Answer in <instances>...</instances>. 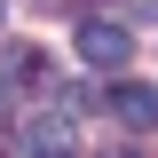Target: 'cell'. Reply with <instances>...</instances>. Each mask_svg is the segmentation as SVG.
<instances>
[{"instance_id": "cell-1", "label": "cell", "mask_w": 158, "mask_h": 158, "mask_svg": "<svg viewBox=\"0 0 158 158\" xmlns=\"http://www.w3.org/2000/svg\"><path fill=\"white\" fill-rule=\"evenodd\" d=\"M127 56H135V32H127V24H111V16H87V24H79V63L118 71Z\"/></svg>"}, {"instance_id": "cell-2", "label": "cell", "mask_w": 158, "mask_h": 158, "mask_svg": "<svg viewBox=\"0 0 158 158\" xmlns=\"http://www.w3.org/2000/svg\"><path fill=\"white\" fill-rule=\"evenodd\" d=\"M16 158H79V127L71 118H24L16 127Z\"/></svg>"}, {"instance_id": "cell-3", "label": "cell", "mask_w": 158, "mask_h": 158, "mask_svg": "<svg viewBox=\"0 0 158 158\" xmlns=\"http://www.w3.org/2000/svg\"><path fill=\"white\" fill-rule=\"evenodd\" d=\"M103 103H111V118H118V127H142V135L158 127V87H135V79H118V87H103Z\"/></svg>"}, {"instance_id": "cell-4", "label": "cell", "mask_w": 158, "mask_h": 158, "mask_svg": "<svg viewBox=\"0 0 158 158\" xmlns=\"http://www.w3.org/2000/svg\"><path fill=\"white\" fill-rule=\"evenodd\" d=\"M0 79H8V87H48V56H40V48H8V56H0Z\"/></svg>"}, {"instance_id": "cell-5", "label": "cell", "mask_w": 158, "mask_h": 158, "mask_svg": "<svg viewBox=\"0 0 158 158\" xmlns=\"http://www.w3.org/2000/svg\"><path fill=\"white\" fill-rule=\"evenodd\" d=\"M8 111H16V95H8V79H0V118H8Z\"/></svg>"}]
</instances>
